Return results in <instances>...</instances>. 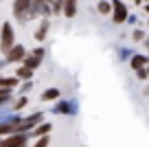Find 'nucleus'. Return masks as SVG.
<instances>
[{"label": "nucleus", "instance_id": "obj_1", "mask_svg": "<svg viewBox=\"0 0 149 147\" xmlns=\"http://www.w3.org/2000/svg\"><path fill=\"white\" fill-rule=\"evenodd\" d=\"M0 44H2V51L5 53H9L11 48H13V29H11V24H5V27H2Z\"/></svg>", "mask_w": 149, "mask_h": 147}, {"label": "nucleus", "instance_id": "obj_2", "mask_svg": "<svg viewBox=\"0 0 149 147\" xmlns=\"http://www.w3.org/2000/svg\"><path fill=\"white\" fill-rule=\"evenodd\" d=\"M2 147H26V136L24 134H13V136L2 141Z\"/></svg>", "mask_w": 149, "mask_h": 147}, {"label": "nucleus", "instance_id": "obj_3", "mask_svg": "<svg viewBox=\"0 0 149 147\" xmlns=\"http://www.w3.org/2000/svg\"><path fill=\"white\" fill-rule=\"evenodd\" d=\"M112 20L116 24L125 22L127 20V11H125V5H121V2H114V15H112Z\"/></svg>", "mask_w": 149, "mask_h": 147}, {"label": "nucleus", "instance_id": "obj_4", "mask_svg": "<svg viewBox=\"0 0 149 147\" xmlns=\"http://www.w3.org/2000/svg\"><path fill=\"white\" fill-rule=\"evenodd\" d=\"M24 57V48L22 46H13L9 53H7V62H18V60H22Z\"/></svg>", "mask_w": 149, "mask_h": 147}, {"label": "nucleus", "instance_id": "obj_5", "mask_svg": "<svg viewBox=\"0 0 149 147\" xmlns=\"http://www.w3.org/2000/svg\"><path fill=\"white\" fill-rule=\"evenodd\" d=\"M29 7H31L29 2H15V5H13L15 15H18L20 20H24V18H26V9H29Z\"/></svg>", "mask_w": 149, "mask_h": 147}, {"label": "nucleus", "instance_id": "obj_6", "mask_svg": "<svg viewBox=\"0 0 149 147\" xmlns=\"http://www.w3.org/2000/svg\"><path fill=\"white\" fill-rule=\"evenodd\" d=\"M40 60H42V55H35V53H33L31 57H29L26 62H24V66H26V68H37V66H40Z\"/></svg>", "mask_w": 149, "mask_h": 147}, {"label": "nucleus", "instance_id": "obj_7", "mask_svg": "<svg viewBox=\"0 0 149 147\" xmlns=\"http://www.w3.org/2000/svg\"><path fill=\"white\" fill-rule=\"evenodd\" d=\"M42 99L44 101H55V99H59V90H57V88H51V90H46L42 94Z\"/></svg>", "mask_w": 149, "mask_h": 147}, {"label": "nucleus", "instance_id": "obj_8", "mask_svg": "<svg viewBox=\"0 0 149 147\" xmlns=\"http://www.w3.org/2000/svg\"><path fill=\"white\" fill-rule=\"evenodd\" d=\"M64 13L68 15V18H72V15L77 13V2H64Z\"/></svg>", "mask_w": 149, "mask_h": 147}, {"label": "nucleus", "instance_id": "obj_9", "mask_svg": "<svg viewBox=\"0 0 149 147\" xmlns=\"http://www.w3.org/2000/svg\"><path fill=\"white\" fill-rule=\"evenodd\" d=\"M46 132H51V125H48V123H44V125H37V127L35 130H33V134H35V136H46Z\"/></svg>", "mask_w": 149, "mask_h": 147}, {"label": "nucleus", "instance_id": "obj_10", "mask_svg": "<svg viewBox=\"0 0 149 147\" xmlns=\"http://www.w3.org/2000/svg\"><path fill=\"white\" fill-rule=\"evenodd\" d=\"M145 64H147V60H145V57H143V55H136V57H134V60H132V66H134V68H136V70H140V68H143V66H145Z\"/></svg>", "mask_w": 149, "mask_h": 147}, {"label": "nucleus", "instance_id": "obj_11", "mask_svg": "<svg viewBox=\"0 0 149 147\" xmlns=\"http://www.w3.org/2000/svg\"><path fill=\"white\" fill-rule=\"evenodd\" d=\"M33 75V70L31 68H26V66H20L18 68V77H22V79H29Z\"/></svg>", "mask_w": 149, "mask_h": 147}, {"label": "nucleus", "instance_id": "obj_12", "mask_svg": "<svg viewBox=\"0 0 149 147\" xmlns=\"http://www.w3.org/2000/svg\"><path fill=\"white\" fill-rule=\"evenodd\" d=\"M46 29H48V22H42V27L35 31V37H37V40H44V35H46Z\"/></svg>", "mask_w": 149, "mask_h": 147}, {"label": "nucleus", "instance_id": "obj_13", "mask_svg": "<svg viewBox=\"0 0 149 147\" xmlns=\"http://www.w3.org/2000/svg\"><path fill=\"white\" fill-rule=\"evenodd\" d=\"M110 9H112L110 2H99V11H101V13H110Z\"/></svg>", "mask_w": 149, "mask_h": 147}, {"label": "nucleus", "instance_id": "obj_14", "mask_svg": "<svg viewBox=\"0 0 149 147\" xmlns=\"http://www.w3.org/2000/svg\"><path fill=\"white\" fill-rule=\"evenodd\" d=\"M9 97H11V92H9V90H0V103H5Z\"/></svg>", "mask_w": 149, "mask_h": 147}, {"label": "nucleus", "instance_id": "obj_15", "mask_svg": "<svg viewBox=\"0 0 149 147\" xmlns=\"http://www.w3.org/2000/svg\"><path fill=\"white\" fill-rule=\"evenodd\" d=\"M46 145H48V138H46V136H44V138H42V141H40V143H37V145H35V147H46Z\"/></svg>", "mask_w": 149, "mask_h": 147}, {"label": "nucleus", "instance_id": "obj_16", "mask_svg": "<svg viewBox=\"0 0 149 147\" xmlns=\"http://www.w3.org/2000/svg\"><path fill=\"white\" fill-rule=\"evenodd\" d=\"M24 106H26V99H20V101L15 103V108H24Z\"/></svg>", "mask_w": 149, "mask_h": 147}, {"label": "nucleus", "instance_id": "obj_17", "mask_svg": "<svg viewBox=\"0 0 149 147\" xmlns=\"http://www.w3.org/2000/svg\"><path fill=\"white\" fill-rule=\"evenodd\" d=\"M138 77H140V79H145V77H147V70L140 68V70H138Z\"/></svg>", "mask_w": 149, "mask_h": 147}, {"label": "nucleus", "instance_id": "obj_18", "mask_svg": "<svg viewBox=\"0 0 149 147\" xmlns=\"http://www.w3.org/2000/svg\"><path fill=\"white\" fill-rule=\"evenodd\" d=\"M145 9H147V13H149V5H147V7H145Z\"/></svg>", "mask_w": 149, "mask_h": 147}, {"label": "nucleus", "instance_id": "obj_19", "mask_svg": "<svg viewBox=\"0 0 149 147\" xmlns=\"http://www.w3.org/2000/svg\"><path fill=\"white\" fill-rule=\"evenodd\" d=\"M0 147H2V141H0Z\"/></svg>", "mask_w": 149, "mask_h": 147}, {"label": "nucleus", "instance_id": "obj_20", "mask_svg": "<svg viewBox=\"0 0 149 147\" xmlns=\"http://www.w3.org/2000/svg\"><path fill=\"white\" fill-rule=\"evenodd\" d=\"M147 75H149V68H147Z\"/></svg>", "mask_w": 149, "mask_h": 147}]
</instances>
